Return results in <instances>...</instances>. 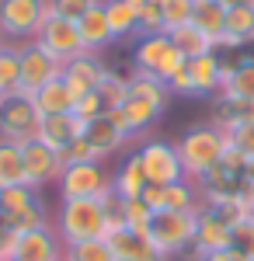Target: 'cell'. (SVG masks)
<instances>
[{"instance_id": "1", "label": "cell", "mask_w": 254, "mask_h": 261, "mask_svg": "<svg viewBox=\"0 0 254 261\" xmlns=\"http://www.w3.org/2000/svg\"><path fill=\"white\" fill-rule=\"evenodd\" d=\"M167 101H171V87H167V84L150 77V73L133 70V77H129V94H125V101L118 105L112 115H115V122L136 140V136H143L146 129L157 125V119H160L164 108H167Z\"/></svg>"}, {"instance_id": "2", "label": "cell", "mask_w": 254, "mask_h": 261, "mask_svg": "<svg viewBox=\"0 0 254 261\" xmlns=\"http://www.w3.org/2000/svg\"><path fill=\"white\" fill-rule=\"evenodd\" d=\"M174 146H177V157H181V167H185V178L198 185L216 164L226 157L230 136L223 129H216L213 122H206V125H192Z\"/></svg>"}, {"instance_id": "3", "label": "cell", "mask_w": 254, "mask_h": 261, "mask_svg": "<svg viewBox=\"0 0 254 261\" xmlns=\"http://www.w3.org/2000/svg\"><path fill=\"white\" fill-rule=\"evenodd\" d=\"M56 233L66 244H84L98 241L108 233V220H105V205L101 199H63L56 209Z\"/></svg>"}, {"instance_id": "4", "label": "cell", "mask_w": 254, "mask_h": 261, "mask_svg": "<svg viewBox=\"0 0 254 261\" xmlns=\"http://www.w3.org/2000/svg\"><path fill=\"white\" fill-rule=\"evenodd\" d=\"M185 53L177 49L167 32H157V35H139L136 49H133V70L139 73H150L157 81L171 84L185 70Z\"/></svg>"}, {"instance_id": "5", "label": "cell", "mask_w": 254, "mask_h": 261, "mask_svg": "<svg viewBox=\"0 0 254 261\" xmlns=\"http://www.w3.org/2000/svg\"><path fill=\"white\" fill-rule=\"evenodd\" d=\"M198 213H177V209H160V213H154V223H150V233L146 237H150L157 254L177 258V254L192 251L195 233H198Z\"/></svg>"}, {"instance_id": "6", "label": "cell", "mask_w": 254, "mask_h": 261, "mask_svg": "<svg viewBox=\"0 0 254 261\" xmlns=\"http://www.w3.org/2000/svg\"><path fill=\"white\" fill-rule=\"evenodd\" d=\"M49 14V0H0V35L7 45L35 42Z\"/></svg>"}, {"instance_id": "7", "label": "cell", "mask_w": 254, "mask_h": 261, "mask_svg": "<svg viewBox=\"0 0 254 261\" xmlns=\"http://www.w3.org/2000/svg\"><path fill=\"white\" fill-rule=\"evenodd\" d=\"M167 87H171V94H177V98H216L223 91V60H219V53L188 60L185 70Z\"/></svg>"}, {"instance_id": "8", "label": "cell", "mask_w": 254, "mask_h": 261, "mask_svg": "<svg viewBox=\"0 0 254 261\" xmlns=\"http://www.w3.org/2000/svg\"><path fill=\"white\" fill-rule=\"evenodd\" d=\"M0 213L18 233L49 226V209L42 202V192L32 185H18V188H0Z\"/></svg>"}, {"instance_id": "9", "label": "cell", "mask_w": 254, "mask_h": 261, "mask_svg": "<svg viewBox=\"0 0 254 261\" xmlns=\"http://www.w3.org/2000/svg\"><path fill=\"white\" fill-rule=\"evenodd\" d=\"M39 108H35V98L32 94H7L0 98V140H11V143H24L39 136Z\"/></svg>"}, {"instance_id": "10", "label": "cell", "mask_w": 254, "mask_h": 261, "mask_svg": "<svg viewBox=\"0 0 254 261\" xmlns=\"http://www.w3.org/2000/svg\"><path fill=\"white\" fill-rule=\"evenodd\" d=\"M59 195L63 199H101L112 192V171L105 164H66L59 174Z\"/></svg>"}, {"instance_id": "11", "label": "cell", "mask_w": 254, "mask_h": 261, "mask_svg": "<svg viewBox=\"0 0 254 261\" xmlns=\"http://www.w3.org/2000/svg\"><path fill=\"white\" fill-rule=\"evenodd\" d=\"M136 157H139V164H143L150 185H177V181H185V167H181V157H177L174 143L146 140L136 150Z\"/></svg>"}, {"instance_id": "12", "label": "cell", "mask_w": 254, "mask_h": 261, "mask_svg": "<svg viewBox=\"0 0 254 261\" xmlns=\"http://www.w3.org/2000/svg\"><path fill=\"white\" fill-rule=\"evenodd\" d=\"M18 56H21V84H18L21 94H39L45 84H53V81L63 77V63L53 60L39 42L18 45Z\"/></svg>"}, {"instance_id": "13", "label": "cell", "mask_w": 254, "mask_h": 261, "mask_svg": "<svg viewBox=\"0 0 254 261\" xmlns=\"http://www.w3.org/2000/svg\"><path fill=\"white\" fill-rule=\"evenodd\" d=\"M35 42L59 63H70V60H77L80 53H87L84 49V39H80V32H77V21L56 18V14H49V21L42 24Z\"/></svg>"}, {"instance_id": "14", "label": "cell", "mask_w": 254, "mask_h": 261, "mask_svg": "<svg viewBox=\"0 0 254 261\" xmlns=\"http://www.w3.org/2000/svg\"><path fill=\"white\" fill-rule=\"evenodd\" d=\"M21 157H24V185H32V188H39V192L45 185L59 181V174H63V157H59V150L45 146L42 140H28L21 146Z\"/></svg>"}, {"instance_id": "15", "label": "cell", "mask_w": 254, "mask_h": 261, "mask_svg": "<svg viewBox=\"0 0 254 261\" xmlns=\"http://www.w3.org/2000/svg\"><path fill=\"white\" fill-rule=\"evenodd\" d=\"M105 73H108V66L101 63V53H80L77 60L63 63V84L70 87L73 101L84 98V94H91V91H98V84L105 81Z\"/></svg>"}, {"instance_id": "16", "label": "cell", "mask_w": 254, "mask_h": 261, "mask_svg": "<svg viewBox=\"0 0 254 261\" xmlns=\"http://www.w3.org/2000/svg\"><path fill=\"white\" fill-rule=\"evenodd\" d=\"M226 247H234V226L223 220L216 209L202 205V213H198V233H195V244H192L195 261L206 258V254H216V251H226Z\"/></svg>"}, {"instance_id": "17", "label": "cell", "mask_w": 254, "mask_h": 261, "mask_svg": "<svg viewBox=\"0 0 254 261\" xmlns=\"http://www.w3.org/2000/svg\"><path fill=\"white\" fill-rule=\"evenodd\" d=\"M66 244L59 241L56 226H39L18 233V247H14V261H63Z\"/></svg>"}, {"instance_id": "18", "label": "cell", "mask_w": 254, "mask_h": 261, "mask_svg": "<svg viewBox=\"0 0 254 261\" xmlns=\"http://www.w3.org/2000/svg\"><path fill=\"white\" fill-rule=\"evenodd\" d=\"M80 136L91 143V150H94V157H98L101 164L108 161V157H115L118 150L133 140V136H129V133L115 122L112 112H108V115H101V119H91L87 125H84V133H80Z\"/></svg>"}, {"instance_id": "19", "label": "cell", "mask_w": 254, "mask_h": 261, "mask_svg": "<svg viewBox=\"0 0 254 261\" xmlns=\"http://www.w3.org/2000/svg\"><path fill=\"white\" fill-rule=\"evenodd\" d=\"M254 45V4L234 0L226 11V32L219 39V49H247Z\"/></svg>"}, {"instance_id": "20", "label": "cell", "mask_w": 254, "mask_h": 261, "mask_svg": "<svg viewBox=\"0 0 254 261\" xmlns=\"http://www.w3.org/2000/svg\"><path fill=\"white\" fill-rule=\"evenodd\" d=\"M80 133H84V122H80L73 112H66V115H45V119L39 122V136H35V140H42L45 146H53V150L63 153Z\"/></svg>"}, {"instance_id": "21", "label": "cell", "mask_w": 254, "mask_h": 261, "mask_svg": "<svg viewBox=\"0 0 254 261\" xmlns=\"http://www.w3.org/2000/svg\"><path fill=\"white\" fill-rule=\"evenodd\" d=\"M254 122V101H240V98H223L216 94L213 98V125L223 129L226 136L237 133L240 125H251Z\"/></svg>"}, {"instance_id": "22", "label": "cell", "mask_w": 254, "mask_h": 261, "mask_svg": "<svg viewBox=\"0 0 254 261\" xmlns=\"http://www.w3.org/2000/svg\"><path fill=\"white\" fill-rule=\"evenodd\" d=\"M77 32H80V39H84V49L87 53H105L115 42L112 39V28H108V18H105V0H101L98 7H91L77 21Z\"/></svg>"}, {"instance_id": "23", "label": "cell", "mask_w": 254, "mask_h": 261, "mask_svg": "<svg viewBox=\"0 0 254 261\" xmlns=\"http://www.w3.org/2000/svg\"><path fill=\"white\" fill-rule=\"evenodd\" d=\"M230 4H234V0H195L192 24L216 42V49H219V39H223V32H226V11H230Z\"/></svg>"}, {"instance_id": "24", "label": "cell", "mask_w": 254, "mask_h": 261, "mask_svg": "<svg viewBox=\"0 0 254 261\" xmlns=\"http://www.w3.org/2000/svg\"><path fill=\"white\" fill-rule=\"evenodd\" d=\"M146 185L150 181H146V171H143L136 153H129L125 161L118 164V171L112 174V192H115L118 199H139Z\"/></svg>"}, {"instance_id": "25", "label": "cell", "mask_w": 254, "mask_h": 261, "mask_svg": "<svg viewBox=\"0 0 254 261\" xmlns=\"http://www.w3.org/2000/svg\"><path fill=\"white\" fill-rule=\"evenodd\" d=\"M105 18L112 28V39L125 42V39H139V11L125 0H105Z\"/></svg>"}, {"instance_id": "26", "label": "cell", "mask_w": 254, "mask_h": 261, "mask_svg": "<svg viewBox=\"0 0 254 261\" xmlns=\"http://www.w3.org/2000/svg\"><path fill=\"white\" fill-rule=\"evenodd\" d=\"M35 98V108H39V115L45 119V115H66V112H73V94H70V87L63 84V77L53 84H45L39 94H32Z\"/></svg>"}, {"instance_id": "27", "label": "cell", "mask_w": 254, "mask_h": 261, "mask_svg": "<svg viewBox=\"0 0 254 261\" xmlns=\"http://www.w3.org/2000/svg\"><path fill=\"white\" fill-rule=\"evenodd\" d=\"M171 42H174L177 49L185 53V60H198V56H209V53H219L216 49V42L206 35V32H198L195 24H181L174 32H167Z\"/></svg>"}, {"instance_id": "28", "label": "cell", "mask_w": 254, "mask_h": 261, "mask_svg": "<svg viewBox=\"0 0 254 261\" xmlns=\"http://www.w3.org/2000/svg\"><path fill=\"white\" fill-rule=\"evenodd\" d=\"M223 98H240V101H254V56H244L240 63H234L230 77L223 81Z\"/></svg>"}, {"instance_id": "29", "label": "cell", "mask_w": 254, "mask_h": 261, "mask_svg": "<svg viewBox=\"0 0 254 261\" xmlns=\"http://www.w3.org/2000/svg\"><path fill=\"white\" fill-rule=\"evenodd\" d=\"M24 185V157L21 143L0 140V188H18Z\"/></svg>"}, {"instance_id": "30", "label": "cell", "mask_w": 254, "mask_h": 261, "mask_svg": "<svg viewBox=\"0 0 254 261\" xmlns=\"http://www.w3.org/2000/svg\"><path fill=\"white\" fill-rule=\"evenodd\" d=\"M164 202L167 209H177V213H198L202 209V195H198L195 181H177V185H164Z\"/></svg>"}, {"instance_id": "31", "label": "cell", "mask_w": 254, "mask_h": 261, "mask_svg": "<svg viewBox=\"0 0 254 261\" xmlns=\"http://www.w3.org/2000/svg\"><path fill=\"white\" fill-rule=\"evenodd\" d=\"M18 84H21V56H18V45H4V49H0V98L18 94Z\"/></svg>"}, {"instance_id": "32", "label": "cell", "mask_w": 254, "mask_h": 261, "mask_svg": "<svg viewBox=\"0 0 254 261\" xmlns=\"http://www.w3.org/2000/svg\"><path fill=\"white\" fill-rule=\"evenodd\" d=\"M63 261H115V254H112L108 241L98 237V241L70 244V247H66V254H63Z\"/></svg>"}, {"instance_id": "33", "label": "cell", "mask_w": 254, "mask_h": 261, "mask_svg": "<svg viewBox=\"0 0 254 261\" xmlns=\"http://www.w3.org/2000/svg\"><path fill=\"white\" fill-rule=\"evenodd\" d=\"M160 14H164V32H174L181 24H192L195 0H160Z\"/></svg>"}, {"instance_id": "34", "label": "cell", "mask_w": 254, "mask_h": 261, "mask_svg": "<svg viewBox=\"0 0 254 261\" xmlns=\"http://www.w3.org/2000/svg\"><path fill=\"white\" fill-rule=\"evenodd\" d=\"M98 94H101V101H105V108L115 112L118 105L125 101V94H129V77H118L115 70H108L105 81L98 84Z\"/></svg>"}, {"instance_id": "35", "label": "cell", "mask_w": 254, "mask_h": 261, "mask_svg": "<svg viewBox=\"0 0 254 261\" xmlns=\"http://www.w3.org/2000/svg\"><path fill=\"white\" fill-rule=\"evenodd\" d=\"M122 216H125V226L133 230V233H150V223H154V209L146 205L143 199H125L122 205Z\"/></svg>"}, {"instance_id": "36", "label": "cell", "mask_w": 254, "mask_h": 261, "mask_svg": "<svg viewBox=\"0 0 254 261\" xmlns=\"http://www.w3.org/2000/svg\"><path fill=\"white\" fill-rule=\"evenodd\" d=\"M101 0H49V11L56 18H66V21H80L91 7H98Z\"/></svg>"}, {"instance_id": "37", "label": "cell", "mask_w": 254, "mask_h": 261, "mask_svg": "<svg viewBox=\"0 0 254 261\" xmlns=\"http://www.w3.org/2000/svg\"><path fill=\"white\" fill-rule=\"evenodd\" d=\"M73 115H77V119L87 125L91 119H101V115H108V108H105V101H101L98 91H91V94L77 98V105H73Z\"/></svg>"}, {"instance_id": "38", "label": "cell", "mask_w": 254, "mask_h": 261, "mask_svg": "<svg viewBox=\"0 0 254 261\" xmlns=\"http://www.w3.org/2000/svg\"><path fill=\"white\" fill-rule=\"evenodd\" d=\"M59 157H63V167H66V164H94V161H98V157H94V150H91V143L84 140V136H77V140L59 153Z\"/></svg>"}, {"instance_id": "39", "label": "cell", "mask_w": 254, "mask_h": 261, "mask_svg": "<svg viewBox=\"0 0 254 261\" xmlns=\"http://www.w3.org/2000/svg\"><path fill=\"white\" fill-rule=\"evenodd\" d=\"M164 32V14H160V0H150L139 11V35H157Z\"/></svg>"}, {"instance_id": "40", "label": "cell", "mask_w": 254, "mask_h": 261, "mask_svg": "<svg viewBox=\"0 0 254 261\" xmlns=\"http://www.w3.org/2000/svg\"><path fill=\"white\" fill-rule=\"evenodd\" d=\"M234 247L240 251V254L254 258V220H244V223L234 226Z\"/></svg>"}, {"instance_id": "41", "label": "cell", "mask_w": 254, "mask_h": 261, "mask_svg": "<svg viewBox=\"0 0 254 261\" xmlns=\"http://www.w3.org/2000/svg\"><path fill=\"white\" fill-rule=\"evenodd\" d=\"M14 247H18V230L0 213V261H14Z\"/></svg>"}, {"instance_id": "42", "label": "cell", "mask_w": 254, "mask_h": 261, "mask_svg": "<svg viewBox=\"0 0 254 261\" xmlns=\"http://www.w3.org/2000/svg\"><path fill=\"white\" fill-rule=\"evenodd\" d=\"M230 146L240 150L247 161H254V122H251V125H240L237 133H230Z\"/></svg>"}, {"instance_id": "43", "label": "cell", "mask_w": 254, "mask_h": 261, "mask_svg": "<svg viewBox=\"0 0 254 261\" xmlns=\"http://www.w3.org/2000/svg\"><path fill=\"white\" fill-rule=\"evenodd\" d=\"M139 199L146 202V205H150L154 213H160V209H167V202H164V185H146Z\"/></svg>"}, {"instance_id": "44", "label": "cell", "mask_w": 254, "mask_h": 261, "mask_svg": "<svg viewBox=\"0 0 254 261\" xmlns=\"http://www.w3.org/2000/svg\"><path fill=\"white\" fill-rule=\"evenodd\" d=\"M198 261H251L247 254H240L237 247H226V251H216V254H206V258H198Z\"/></svg>"}, {"instance_id": "45", "label": "cell", "mask_w": 254, "mask_h": 261, "mask_svg": "<svg viewBox=\"0 0 254 261\" xmlns=\"http://www.w3.org/2000/svg\"><path fill=\"white\" fill-rule=\"evenodd\" d=\"M125 4H133V7H136V11H143V7H146V4H150V0H125Z\"/></svg>"}, {"instance_id": "46", "label": "cell", "mask_w": 254, "mask_h": 261, "mask_svg": "<svg viewBox=\"0 0 254 261\" xmlns=\"http://www.w3.org/2000/svg\"><path fill=\"white\" fill-rule=\"evenodd\" d=\"M247 181H251V188H254V161L247 164Z\"/></svg>"}, {"instance_id": "47", "label": "cell", "mask_w": 254, "mask_h": 261, "mask_svg": "<svg viewBox=\"0 0 254 261\" xmlns=\"http://www.w3.org/2000/svg\"><path fill=\"white\" fill-rule=\"evenodd\" d=\"M4 45H7V42H4V35H0V49H4Z\"/></svg>"}, {"instance_id": "48", "label": "cell", "mask_w": 254, "mask_h": 261, "mask_svg": "<svg viewBox=\"0 0 254 261\" xmlns=\"http://www.w3.org/2000/svg\"><path fill=\"white\" fill-rule=\"evenodd\" d=\"M251 220H254V213H251Z\"/></svg>"}, {"instance_id": "49", "label": "cell", "mask_w": 254, "mask_h": 261, "mask_svg": "<svg viewBox=\"0 0 254 261\" xmlns=\"http://www.w3.org/2000/svg\"><path fill=\"white\" fill-rule=\"evenodd\" d=\"M251 4H254V0H251Z\"/></svg>"}, {"instance_id": "50", "label": "cell", "mask_w": 254, "mask_h": 261, "mask_svg": "<svg viewBox=\"0 0 254 261\" xmlns=\"http://www.w3.org/2000/svg\"><path fill=\"white\" fill-rule=\"evenodd\" d=\"M251 261H254V258H251Z\"/></svg>"}]
</instances>
